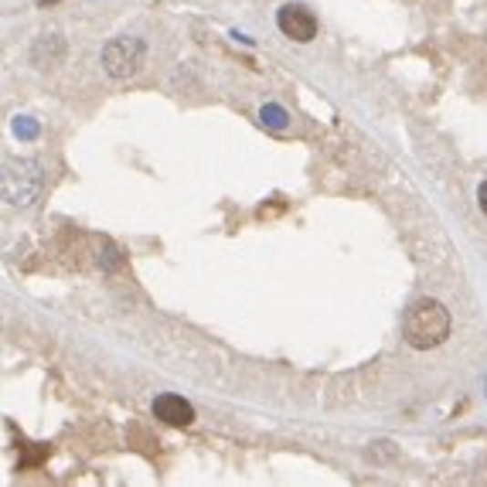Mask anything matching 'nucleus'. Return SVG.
<instances>
[{
    "label": "nucleus",
    "mask_w": 487,
    "mask_h": 487,
    "mask_svg": "<svg viewBox=\"0 0 487 487\" xmlns=\"http://www.w3.org/2000/svg\"><path fill=\"white\" fill-rule=\"evenodd\" d=\"M450 310L433 300V296H423V300H416L409 310H406V317H402V337H406V345L416 347V351H430V347H440L443 341L450 337Z\"/></svg>",
    "instance_id": "f257e3e1"
},
{
    "label": "nucleus",
    "mask_w": 487,
    "mask_h": 487,
    "mask_svg": "<svg viewBox=\"0 0 487 487\" xmlns=\"http://www.w3.org/2000/svg\"><path fill=\"white\" fill-rule=\"evenodd\" d=\"M147 62V45L133 35H123V38L106 41L103 48V68L109 78H133Z\"/></svg>",
    "instance_id": "f03ea898"
},
{
    "label": "nucleus",
    "mask_w": 487,
    "mask_h": 487,
    "mask_svg": "<svg viewBox=\"0 0 487 487\" xmlns=\"http://www.w3.org/2000/svg\"><path fill=\"white\" fill-rule=\"evenodd\" d=\"M17 181V188H11L7 192V202H14V205H27L35 194H38L41 188V171L35 161H7V171H4V184H14Z\"/></svg>",
    "instance_id": "7ed1b4c3"
},
{
    "label": "nucleus",
    "mask_w": 487,
    "mask_h": 487,
    "mask_svg": "<svg viewBox=\"0 0 487 487\" xmlns=\"http://www.w3.org/2000/svg\"><path fill=\"white\" fill-rule=\"evenodd\" d=\"M276 27L290 41H300V45L317 38V17L304 4H283L280 11H276Z\"/></svg>",
    "instance_id": "20e7f679"
},
{
    "label": "nucleus",
    "mask_w": 487,
    "mask_h": 487,
    "mask_svg": "<svg viewBox=\"0 0 487 487\" xmlns=\"http://www.w3.org/2000/svg\"><path fill=\"white\" fill-rule=\"evenodd\" d=\"M150 409H154L157 420L167 426H192L194 423V406L188 402V399L174 396V392H161Z\"/></svg>",
    "instance_id": "39448f33"
},
{
    "label": "nucleus",
    "mask_w": 487,
    "mask_h": 487,
    "mask_svg": "<svg viewBox=\"0 0 487 487\" xmlns=\"http://www.w3.org/2000/svg\"><path fill=\"white\" fill-rule=\"evenodd\" d=\"M65 58V38L62 35H45L35 41L31 48V62L35 65H58Z\"/></svg>",
    "instance_id": "423d86ee"
},
{
    "label": "nucleus",
    "mask_w": 487,
    "mask_h": 487,
    "mask_svg": "<svg viewBox=\"0 0 487 487\" xmlns=\"http://www.w3.org/2000/svg\"><path fill=\"white\" fill-rule=\"evenodd\" d=\"M263 123H266V127H273V130H283L286 127V119H283V109L280 106H263Z\"/></svg>",
    "instance_id": "0eeeda50"
},
{
    "label": "nucleus",
    "mask_w": 487,
    "mask_h": 487,
    "mask_svg": "<svg viewBox=\"0 0 487 487\" xmlns=\"http://www.w3.org/2000/svg\"><path fill=\"white\" fill-rule=\"evenodd\" d=\"M477 205H481V212L487 215V181L481 184V188H477Z\"/></svg>",
    "instance_id": "6e6552de"
},
{
    "label": "nucleus",
    "mask_w": 487,
    "mask_h": 487,
    "mask_svg": "<svg viewBox=\"0 0 487 487\" xmlns=\"http://www.w3.org/2000/svg\"><path fill=\"white\" fill-rule=\"evenodd\" d=\"M38 4H41V7H52L55 0H38Z\"/></svg>",
    "instance_id": "1a4fd4ad"
}]
</instances>
